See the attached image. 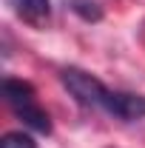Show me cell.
<instances>
[{"instance_id":"obj_1","label":"cell","mask_w":145,"mask_h":148,"mask_svg":"<svg viewBox=\"0 0 145 148\" xmlns=\"http://www.w3.org/2000/svg\"><path fill=\"white\" fill-rule=\"evenodd\" d=\"M60 80H63V86L68 88V94H71L80 106H88V108H103L105 94H108V88L103 86V80H97L94 74L83 71V69H63Z\"/></svg>"},{"instance_id":"obj_2","label":"cell","mask_w":145,"mask_h":148,"mask_svg":"<svg viewBox=\"0 0 145 148\" xmlns=\"http://www.w3.org/2000/svg\"><path fill=\"white\" fill-rule=\"evenodd\" d=\"M103 108L114 114L117 120H142L145 117V97L142 94H131V91H111L105 94V103Z\"/></svg>"},{"instance_id":"obj_3","label":"cell","mask_w":145,"mask_h":148,"mask_svg":"<svg viewBox=\"0 0 145 148\" xmlns=\"http://www.w3.org/2000/svg\"><path fill=\"white\" fill-rule=\"evenodd\" d=\"M14 114H17L20 120L29 125V128L40 131V134H51V120H49V114L40 108V103H37V97H31V100H26V103H20V106H14Z\"/></svg>"},{"instance_id":"obj_4","label":"cell","mask_w":145,"mask_h":148,"mask_svg":"<svg viewBox=\"0 0 145 148\" xmlns=\"http://www.w3.org/2000/svg\"><path fill=\"white\" fill-rule=\"evenodd\" d=\"M14 12L31 26H46L51 17V3L49 0H14Z\"/></svg>"},{"instance_id":"obj_5","label":"cell","mask_w":145,"mask_h":148,"mask_svg":"<svg viewBox=\"0 0 145 148\" xmlns=\"http://www.w3.org/2000/svg\"><path fill=\"white\" fill-rule=\"evenodd\" d=\"M3 97H6V103L14 108V106L31 100V97H37V94H34V86H31V83H26V80H14V77H6V80H3Z\"/></svg>"},{"instance_id":"obj_6","label":"cell","mask_w":145,"mask_h":148,"mask_svg":"<svg viewBox=\"0 0 145 148\" xmlns=\"http://www.w3.org/2000/svg\"><path fill=\"white\" fill-rule=\"evenodd\" d=\"M68 6H71V12H77L83 20H91V23H97L103 17V9L94 0H68Z\"/></svg>"},{"instance_id":"obj_7","label":"cell","mask_w":145,"mask_h":148,"mask_svg":"<svg viewBox=\"0 0 145 148\" xmlns=\"http://www.w3.org/2000/svg\"><path fill=\"white\" fill-rule=\"evenodd\" d=\"M0 148H37V143L23 131H9V134H3Z\"/></svg>"}]
</instances>
